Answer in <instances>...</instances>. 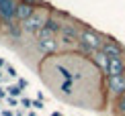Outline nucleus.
<instances>
[{"label":"nucleus","instance_id":"obj_1","mask_svg":"<svg viewBox=\"0 0 125 116\" xmlns=\"http://www.w3.org/2000/svg\"><path fill=\"white\" fill-rule=\"evenodd\" d=\"M37 69L39 77L53 90L60 100L82 108H88L86 104H90V100L86 98V82H105V75L92 63V59L80 55L78 51L43 57Z\"/></svg>","mask_w":125,"mask_h":116},{"label":"nucleus","instance_id":"obj_2","mask_svg":"<svg viewBox=\"0 0 125 116\" xmlns=\"http://www.w3.org/2000/svg\"><path fill=\"white\" fill-rule=\"evenodd\" d=\"M80 31H82V25H80V23H76L74 18H70L68 14H64V20H62V29H60V33H58L60 53H70V51H76V49H78Z\"/></svg>","mask_w":125,"mask_h":116},{"label":"nucleus","instance_id":"obj_3","mask_svg":"<svg viewBox=\"0 0 125 116\" xmlns=\"http://www.w3.org/2000/svg\"><path fill=\"white\" fill-rule=\"evenodd\" d=\"M51 12H53V10H51L47 4H45V6H37L35 12L31 14L25 23H21L23 35L25 37H35L39 31H43L45 25H47V20H49V17H51Z\"/></svg>","mask_w":125,"mask_h":116},{"label":"nucleus","instance_id":"obj_4","mask_svg":"<svg viewBox=\"0 0 125 116\" xmlns=\"http://www.w3.org/2000/svg\"><path fill=\"white\" fill-rule=\"evenodd\" d=\"M35 39V49L39 51L43 57H49V55H58L60 53V41H58V35H51L49 31H39L37 35L33 37Z\"/></svg>","mask_w":125,"mask_h":116},{"label":"nucleus","instance_id":"obj_5","mask_svg":"<svg viewBox=\"0 0 125 116\" xmlns=\"http://www.w3.org/2000/svg\"><path fill=\"white\" fill-rule=\"evenodd\" d=\"M103 41H105V35H103V33H98V31L90 29V27H82L78 43H82L84 47H88L90 51H94V53H96V51H101Z\"/></svg>","mask_w":125,"mask_h":116},{"label":"nucleus","instance_id":"obj_6","mask_svg":"<svg viewBox=\"0 0 125 116\" xmlns=\"http://www.w3.org/2000/svg\"><path fill=\"white\" fill-rule=\"evenodd\" d=\"M17 6L19 0H0V25L2 27L17 23Z\"/></svg>","mask_w":125,"mask_h":116},{"label":"nucleus","instance_id":"obj_7","mask_svg":"<svg viewBox=\"0 0 125 116\" xmlns=\"http://www.w3.org/2000/svg\"><path fill=\"white\" fill-rule=\"evenodd\" d=\"M101 51L109 57V59H123V55H125V47L121 43H117L115 39H111V37H105Z\"/></svg>","mask_w":125,"mask_h":116},{"label":"nucleus","instance_id":"obj_8","mask_svg":"<svg viewBox=\"0 0 125 116\" xmlns=\"http://www.w3.org/2000/svg\"><path fill=\"white\" fill-rule=\"evenodd\" d=\"M105 86H107V96L117 100L119 96L125 94V73L123 75H115V77H107Z\"/></svg>","mask_w":125,"mask_h":116},{"label":"nucleus","instance_id":"obj_9","mask_svg":"<svg viewBox=\"0 0 125 116\" xmlns=\"http://www.w3.org/2000/svg\"><path fill=\"white\" fill-rule=\"evenodd\" d=\"M123 73H125V59H109L105 77H115V75H123Z\"/></svg>","mask_w":125,"mask_h":116},{"label":"nucleus","instance_id":"obj_10","mask_svg":"<svg viewBox=\"0 0 125 116\" xmlns=\"http://www.w3.org/2000/svg\"><path fill=\"white\" fill-rule=\"evenodd\" d=\"M35 8L37 6H29V4H25V2H19V6H17V23H25V20L35 12Z\"/></svg>","mask_w":125,"mask_h":116},{"label":"nucleus","instance_id":"obj_11","mask_svg":"<svg viewBox=\"0 0 125 116\" xmlns=\"http://www.w3.org/2000/svg\"><path fill=\"white\" fill-rule=\"evenodd\" d=\"M4 29V35L8 37V39H12V41H21L23 39V29H21V23H12V25H8V27H2Z\"/></svg>","mask_w":125,"mask_h":116},{"label":"nucleus","instance_id":"obj_12","mask_svg":"<svg viewBox=\"0 0 125 116\" xmlns=\"http://www.w3.org/2000/svg\"><path fill=\"white\" fill-rule=\"evenodd\" d=\"M92 63H94L98 69H101V73H103V75L107 73V67H109V57L103 53V51H96V53L92 55ZM105 80H107V77H105Z\"/></svg>","mask_w":125,"mask_h":116},{"label":"nucleus","instance_id":"obj_13","mask_svg":"<svg viewBox=\"0 0 125 116\" xmlns=\"http://www.w3.org/2000/svg\"><path fill=\"white\" fill-rule=\"evenodd\" d=\"M113 114L115 116H125V94L119 96L115 102H113Z\"/></svg>","mask_w":125,"mask_h":116},{"label":"nucleus","instance_id":"obj_14","mask_svg":"<svg viewBox=\"0 0 125 116\" xmlns=\"http://www.w3.org/2000/svg\"><path fill=\"white\" fill-rule=\"evenodd\" d=\"M4 90H6V94H8L10 98H23V90H21V88H19L14 82L10 83V86H6Z\"/></svg>","mask_w":125,"mask_h":116},{"label":"nucleus","instance_id":"obj_15","mask_svg":"<svg viewBox=\"0 0 125 116\" xmlns=\"http://www.w3.org/2000/svg\"><path fill=\"white\" fill-rule=\"evenodd\" d=\"M4 102H6V106L10 108V110H17V108H21V98H6L4 100Z\"/></svg>","mask_w":125,"mask_h":116},{"label":"nucleus","instance_id":"obj_16","mask_svg":"<svg viewBox=\"0 0 125 116\" xmlns=\"http://www.w3.org/2000/svg\"><path fill=\"white\" fill-rule=\"evenodd\" d=\"M4 75H8L12 82H17V80H19V73H17V69H14L12 65H6V69H4Z\"/></svg>","mask_w":125,"mask_h":116},{"label":"nucleus","instance_id":"obj_17","mask_svg":"<svg viewBox=\"0 0 125 116\" xmlns=\"http://www.w3.org/2000/svg\"><path fill=\"white\" fill-rule=\"evenodd\" d=\"M21 108H23L25 112L33 110V100H31V98H21Z\"/></svg>","mask_w":125,"mask_h":116},{"label":"nucleus","instance_id":"obj_18","mask_svg":"<svg viewBox=\"0 0 125 116\" xmlns=\"http://www.w3.org/2000/svg\"><path fill=\"white\" fill-rule=\"evenodd\" d=\"M33 110H45V102L35 98V100H33Z\"/></svg>","mask_w":125,"mask_h":116},{"label":"nucleus","instance_id":"obj_19","mask_svg":"<svg viewBox=\"0 0 125 116\" xmlns=\"http://www.w3.org/2000/svg\"><path fill=\"white\" fill-rule=\"evenodd\" d=\"M14 83H17L21 90H27V88H29V82H27V80H23V77H19V80L14 82Z\"/></svg>","mask_w":125,"mask_h":116},{"label":"nucleus","instance_id":"obj_20","mask_svg":"<svg viewBox=\"0 0 125 116\" xmlns=\"http://www.w3.org/2000/svg\"><path fill=\"white\" fill-rule=\"evenodd\" d=\"M19 2H25V4H29V6H39L41 0H19Z\"/></svg>","mask_w":125,"mask_h":116},{"label":"nucleus","instance_id":"obj_21","mask_svg":"<svg viewBox=\"0 0 125 116\" xmlns=\"http://www.w3.org/2000/svg\"><path fill=\"white\" fill-rule=\"evenodd\" d=\"M0 116H14V110H10V108H2Z\"/></svg>","mask_w":125,"mask_h":116},{"label":"nucleus","instance_id":"obj_22","mask_svg":"<svg viewBox=\"0 0 125 116\" xmlns=\"http://www.w3.org/2000/svg\"><path fill=\"white\" fill-rule=\"evenodd\" d=\"M14 116H27V112H25L23 108H17L14 110Z\"/></svg>","mask_w":125,"mask_h":116},{"label":"nucleus","instance_id":"obj_23","mask_svg":"<svg viewBox=\"0 0 125 116\" xmlns=\"http://www.w3.org/2000/svg\"><path fill=\"white\" fill-rule=\"evenodd\" d=\"M0 69H6V61H4V57H0Z\"/></svg>","mask_w":125,"mask_h":116},{"label":"nucleus","instance_id":"obj_24","mask_svg":"<svg viewBox=\"0 0 125 116\" xmlns=\"http://www.w3.org/2000/svg\"><path fill=\"white\" fill-rule=\"evenodd\" d=\"M27 116H37V112H35V110H29V112H27Z\"/></svg>","mask_w":125,"mask_h":116},{"label":"nucleus","instance_id":"obj_25","mask_svg":"<svg viewBox=\"0 0 125 116\" xmlns=\"http://www.w3.org/2000/svg\"><path fill=\"white\" fill-rule=\"evenodd\" d=\"M49 116H64V114H62V112H51Z\"/></svg>","mask_w":125,"mask_h":116},{"label":"nucleus","instance_id":"obj_26","mask_svg":"<svg viewBox=\"0 0 125 116\" xmlns=\"http://www.w3.org/2000/svg\"><path fill=\"white\" fill-rule=\"evenodd\" d=\"M4 80V69H0V82Z\"/></svg>","mask_w":125,"mask_h":116},{"label":"nucleus","instance_id":"obj_27","mask_svg":"<svg viewBox=\"0 0 125 116\" xmlns=\"http://www.w3.org/2000/svg\"><path fill=\"white\" fill-rule=\"evenodd\" d=\"M0 112H2V102H0Z\"/></svg>","mask_w":125,"mask_h":116}]
</instances>
